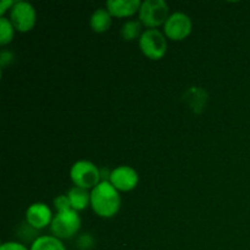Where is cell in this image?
<instances>
[{
	"label": "cell",
	"mask_w": 250,
	"mask_h": 250,
	"mask_svg": "<svg viewBox=\"0 0 250 250\" xmlns=\"http://www.w3.org/2000/svg\"><path fill=\"white\" fill-rule=\"evenodd\" d=\"M14 4V0H2V1H0V17H4L5 12H6L7 10H11Z\"/></svg>",
	"instance_id": "obj_18"
},
{
	"label": "cell",
	"mask_w": 250,
	"mask_h": 250,
	"mask_svg": "<svg viewBox=\"0 0 250 250\" xmlns=\"http://www.w3.org/2000/svg\"><path fill=\"white\" fill-rule=\"evenodd\" d=\"M15 27L10 22L9 19L6 17H0V44L1 45H6V44L11 43L14 39L15 34Z\"/></svg>",
	"instance_id": "obj_15"
},
{
	"label": "cell",
	"mask_w": 250,
	"mask_h": 250,
	"mask_svg": "<svg viewBox=\"0 0 250 250\" xmlns=\"http://www.w3.org/2000/svg\"><path fill=\"white\" fill-rule=\"evenodd\" d=\"M139 21L148 29L164 26L168 19V5L164 0H146L138 12Z\"/></svg>",
	"instance_id": "obj_3"
},
{
	"label": "cell",
	"mask_w": 250,
	"mask_h": 250,
	"mask_svg": "<svg viewBox=\"0 0 250 250\" xmlns=\"http://www.w3.org/2000/svg\"><path fill=\"white\" fill-rule=\"evenodd\" d=\"M14 59V55L10 51H2L1 56H0V61H1V65L5 66L6 63H10Z\"/></svg>",
	"instance_id": "obj_19"
},
{
	"label": "cell",
	"mask_w": 250,
	"mask_h": 250,
	"mask_svg": "<svg viewBox=\"0 0 250 250\" xmlns=\"http://www.w3.org/2000/svg\"><path fill=\"white\" fill-rule=\"evenodd\" d=\"M109 182L119 192H131L138 186L139 176L138 172L131 166L121 165L111 171Z\"/></svg>",
	"instance_id": "obj_8"
},
{
	"label": "cell",
	"mask_w": 250,
	"mask_h": 250,
	"mask_svg": "<svg viewBox=\"0 0 250 250\" xmlns=\"http://www.w3.org/2000/svg\"><path fill=\"white\" fill-rule=\"evenodd\" d=\"M139 48L150 60H160L167 51L166 36L159 29H146L139 38Z\"/></svg>",
	"instance_id": "obj_5"
},
{
	"label": "cell",
	"mask_w": 250,
	"mask_h": 250,
	"mask_svg": "<svg viewBox=\"0 0 250 250\" xmlns=\"http://www.w3.org/2000/svg\"><path fill=\"white\" fill-rule=\"evenodd\" d=\"M54 207H55L56 211H65V210L72 209L70 204V200H68L67 195H58V197L54 199Z\"/></svg>",
	"instance_id": "obj_16"
},
{
	"label": "cell",
	"mask_w": 250,
	"mask_h": 250,
	"mask_svg": "<svg viewBox=\"0 0 250 250\" xmlns=\"http://www.w3.org/2000/svg\"><path fill=\"white\" fill-rule=\"evenodd\" d=\"M192 20L183 12H173L164 24V34L173 42H180L187 38L192 32Z\"/></svg>",
	"instance_id": "obj_7"
},
{
	"label": "cell",
	"mask_w": 250,
	"mask_h": 250,
	"mask_svg": "<svg viewBox=\"0 0 250 250\" xmlns=\"http://www.w3.org/2000/svg\"><path fill=\"white\" fill-rule=\"evenodd\" d=\"M54 215L45 203H33L26 210V222L34 229H44L50 226Z\"/></svg>",
	"instance_id": "obj_9"
},
{
	"label": "cell",
	"mask_w": 250,
	"mask_h": 250,
	"mask_svg": "<svg viewBox=\"0 0 250 250\" xmlns=\"http://www.w3.org/2000/svg\"><path fill=\"white\" fill-rule=\"evenodd\" d=\"M81 229V217L73 209L56 212L50 225V231L59 239L72 238Z\"/></svg>",
	"instance_id": "obj_4"
},
{
	"label": "cell",
	"mask_w": 250,
	"mask_h": 250,
	"mask_svg": "<svg viewBox=\"0 0 250 250\" xmlns=\"http://www.w3.org/2000/svg\"><path fill=\"white\" fill-rule=\"evenodd\" d=\"M142 27H143V24L141 23V21H127L121 27V37L127 42L139 39L143 34Z\"/></svg>",
	"instance_id": "obj_14"
},
{
	"label": "cell",
	"mask_w": 250,
	"mask_h": 250,
	"mask_svg": "<svg viewBox=\"0 0 250 250\" xmlns=\"http://www.w3.org/2000/svg\"><path fill=\"white\" fill-rule=\"evenodd\" d=\"M66 195L70 200L71 208L77 212L87 209L88 205H90V192H88L84 188H80L75 186V187L68 190Z\"/></svg>",
	"instance_id": "obj_12"
},
{
	"label": "cell",
	"mask_w": 250,
	"mask_h": 250,
	"mask_svg": "<svg viewBox=\"0 0 250 250\" xmlns=\"http://www.w3.org/2000/svg\"><path fill=\"white\" fill-rule=\"evenodd\" d=\"M0 250H29L24 244L20 242H5L0 247Z\"/></svg>",
	"instance_id": "obj_17"
},
{
	"label": "cell",
	"mask_w": 250,
	"mask_h": 250,
	"mask_svg": "<svg viewBox=\"0 0 250 250\" xmlns=\"http://www.w3.org/2000/svg\"><path fill=\"white\" fill-rule=\"evenodd\" d=\"M70 178L76 187L89 190L102 182V172L92 161L80 160L71 166Z\"/></svg>",
	"instance_id": "obj_2"
},
{
	"label": "cell",
	"mask_w": 250,
	"mask_h": 250,
	"mask_svg": "<svg viewBox=\"0 0 250 250\" xmlns=\"http://www.w3.org/2000/svg\"><path fill=\"white\" fill-rule=\"evenodd\" d=\"M29 250H66L61 239L50 236H39L32 242Z\"/></svg>",
	"instance_id": "obj_13"
},
{
	"label": "cell",
	"mask_w": 250,
	"mask_h": 250,
	"mask_svg": "<svg viewBox=\"0 0 250 250\" xmlns=\"http://www.w3.org/2000/svg\"><path fill=\"white\" fill-rule=\"evenodd\" d=\"M10 22L15 29L21 33H26L33 29L37 21V12L33 5L27 1H15L14 6L10 10Z\"/></svg>",
	"instance_id": "obj_6"
},
{
	"label": "cell",
	"mask_w": 250,
	"mask_h": 250,
	"mask_svg": "<svg viewBox=\"0 0 250 250\" xmlns=\"http://www.w3.org/2000/svg\"><path fill=\"white\" fill-rule=\"evenodd\" d=\"M141 5L142 1L139 0H109L106 2V10L112 17L125 19L139 12Z\"/></svg>",
	"instance_id": "obj_10"
},
{
	"label": "cell",
	"mask_w": 250,
	"mask_h": 250,
	"mask_svg": "<svg viewBox=\"0 0 250 250\" xmlns=\"http://www.w3.org/2000/svg\"><path fill=\"white\" fill-rule=\"evenodd\" d=\"M90 207L98 216L111 219L121 208L120 192L109 181H102L90 190Z\"/></svg>",
	"instance_id": "obj_1"
},
{
	"label": "cell",
	"mask_w": 250,
	"mask_h": 250,
	"mask_svg": "<svg viewBox=\"0 0 250 250\" xmlns=\"http://www.w3.org/2000/svg\"><path fill=\"white\" fill-rule=\"evenodd\" d=\"M112 16L110 15V12L106 9H97L93 15L90 16V28L93 29V32L95 33H105L110 29L112 23Z\"/></svg>",
	"instance_id": "obj_11"
}]
</instances>
